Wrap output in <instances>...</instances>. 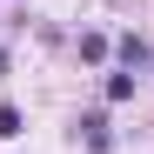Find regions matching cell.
<instances>
[{
  "mask_svg": "<svg viewBox=\"0 0 154 154\" xmlns=\"http://www.w3.org/2000/svg\"><path fill=\"white\" fill-rule=\"evenodd\" d=\"M20 127H27V114H20V107H14V100H0V141H14V134H20Z\"/></svg>",
  "mask_w": 154,
  "mask_h": 154,
  "instance_id": "obj_4",
  "label": "cell"
},
{
  "mask_svg": "<svg viewBox=\"0 0 154 154\" xmlns=\"http://www.w3.org/2000/svg\"><path fill=\"white\" fill-rule=\"evenodd\" d=\"M81 60H107V40H100V34H81Z\"/></svg>",
  "mask_w": 154,
  "mask_h": 154,
  "instance_id": "obj_5",
  "label": "cell"
},
{
  "mask_svg": "<svg viewBox=\"0 0 154 154\" xmlns=\"http://www.w3.org/2000/svg\"><path fill=\"white\" fill-rule=\"evenodd\" d=\"M100 94H107L114 107H121V100H134V74H107V81H100Z\"/></svg>",
  "mask_w": 154,
  "mask_h": 154,
  "instance_id": "obj_3",
  "label": "cell"
},
{
  "mask_svg": "<svg viewBox=\"0 0 154 154\" xmlns=\"http://www.w3.org/2000/svg\"><path fill=\"white\" fill-rule=\"evenodd\" d=\"M74 134H81L94 154H107V147H114V127H107V114H81V127H74Z\"/></svg>",
  "mask_w": 154,
  "mask_h": 154,
  "instance_id": "obj_2",
  "label": "cell"
},
{
  "mask_svg": "<svg viewBox=\"0 0 154 154\" xmlns=\"http://www.w3.org/2000/svg\"><path fill=\"white\" fill-rule=\"evenodd\" d=\"M114 60H121V74H134V81H141V74L154 67V47H147L141 34H121V40H114Z\"/></svg>",
  "mask_w": 154,
  "mask_h": 154,
  "instance_id": "obj_1",
  "label": "cell"
}]
</instances>
